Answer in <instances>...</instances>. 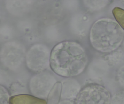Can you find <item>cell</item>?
<instances>
[{
  "label": "cell",
  "instance_id": "1",
  "mask_svg": "<svg viewBox=\"0 0 124 104\" xmlns=\"http://www.w3.org/2000/svg\"><path fill=\"white\" fill-rule=\"evenodd\" d=\"M87 62L85 50L76 42H61L54 46L51 52L50 66L54 72L63 77L79 75L84 69Z\"/></svg>",
  "mask_w": 124,
  "mask_h": 104
},
{
  "label": "cell",
  "instance_id": "2",
  "mask_svg": "<svg viewBox=\"0 0 124 104\" xmlns=\"http://www.w3.org/2000/svg\"><path fill=\"white\" fill-rule=\"evenodd\" d=\"M51 52L48 48L41 44L32 46L26 55V63L31 70L40 72L50 65Z\"/></svg>",
  "mask_w": 124,
  "mask_h": 104
},
{
  "label": "cell",
  "instance_id": "3",
  "mask_svg": "<svg viewBox=\"0 0 124 104\" xmlns=\"http://www.w3.org/2000/svg\"><path fill=\"white\" fill-rule=\"evenodd\" d=\"M98 86H88L81 91L77 100V104H98L100 96L98 93Z\"/></svg>",
  "mask_w": 124,
  "mask_h": 104
},
{
  "label": "cell",
  "instance_id": "4",
  "mask_svg": "<svg viewBox=\"0 0 124 104\" xmlns=\"http://www.w3.org/2000/svg\"><path fill=\"white\" fill-rule=\"evenodd\" d=\"M113 13L116 20L124 29V9L116 7L113 9Z\"/></svg>",
  "mask_w": 124,
  "mask_h": 104
},
{
  "label": "cell",
  "instance_id": "5",
  "mask_svg": "<svg viewBox=\"0 0 124 104\" xmlns=\"http://www.w3.org/2000/svg\"><path fill=\"white\" fill-rule=\"evenodd\" d=\"M10 97L8 90L0 85V104H10Z\"/></svg>",
  "mask_w": 124,
  "mask_h": 104
},
{
  "label": "cell",
  "instance_id": "6",
  "mask_svg": "<svg viewBox=\"0 0 124 104\" xmlns=\"http://www.w3.org/2000/svg\"><path fill=\"white\" fill-rule=\"evenodd\" d=\"M72 104V103H71V102H70V103H69V102H67V103H63L62 104H62Z\"/></svg>",
  "mask_w": 124,
  "mask_h": 104
}]
</instances>
